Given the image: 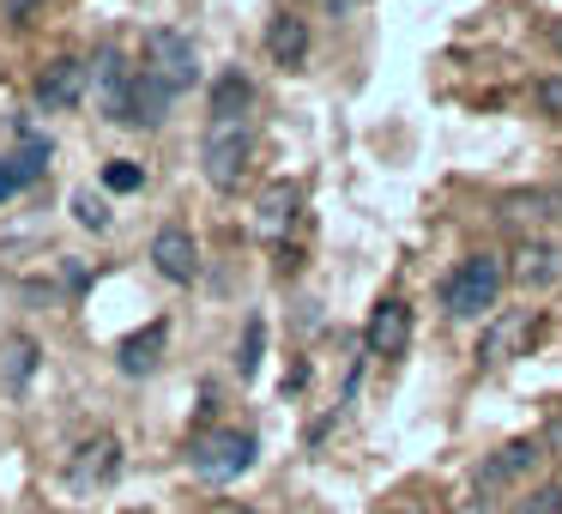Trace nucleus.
Masks as SVG:
<instances>
[{
    "mask_svg": "<svg viewBox=\"0 0 562 514\" xmlns=\"http://www.w3.org/2000/svg\"><path fill=\"white\" fill-rule=\"evenodd\" d=\"M502 297V255H472L460 260V272L448 279V291H441V303H448L453 321H477L490 315Z\"/></svg>",
    "mask_w": 562,
    "mask_h": 514,
    "instance_id": "obj_1",
    "label": "nucleus"
},
{
    "mask_svg": "<svg viewBox=\"0 0 562 514\" xmlns=\"http://www.w3.org/2000/svg\"><path fill=\"white\" fill-rule=\"evenodd\" d=\"M200 170L224 194L243 188L248 170H255V127H206V139H200Z\"/></svg>",
    "mask_w": 562,
    "mask_h": 514,
    "instance_id": "obj_2",
    "label": "nucleus"
},
{
    "mask_svg": "<svg viewBox=\"0 0 562 514\" xmlns=\"http://www.w3.org/2000/svg\"><path fill=\"white\" fill-rule=\"evenodd\" d=\"M170 103H176V91L164 86V79H151L146 67H134V74H127V86L103 98V115H110V122H122V127H158L164 115H170Z\"/></svg>",
    "mask_w": 562,
    "mask_h": 514,
    "instance_id": "obj_3",
    "label": "nucleus"
},
{
    "mask_svg": "<svg viewBox=\"0 0 562 514\" xmlns=\"http://www.w3.org/2000/svg\"><path fill=\"white\" fill-rule=\"evenodd\" d=\"M146 74L164 79V86L182 98L188 86H200V55H194V43H188L182 31H170V25H151V31H146Z\"/></svg>",
    "mask_w": 562,
    "mask_h": 514,
    "instance_id": "obj_4",
    "label": "nucleus"
},
{
    "mask_svg": "<svg viewBox=\"0 0 562 514\" xmlns=\"http://www.w3.org/2000/svg\"><path fill=\"white\" fill-rule=\"evenodd\" d=\"M255 454H260L255 429H212L194 448V472L206 478V484H231V478H243L248 466H255Z\"/></svg>",
    "mask_w": 562,
    "mask_h": 514,
    "instance_id": "obj_5",
    "label": "nucleus"
},
{
    "mask_svg": "<svg viewBox=\"0 0 562 514\" xmlns=\"http://www.w3.org/2000/svg\"><path fill=\"white\" fill-rule=\"evenodd\" d=\"M538 333H544V315H538V309H508V315H496L484 327V339H477V364L484 369L514 364V357H526L538 345Z\"/></svg>",
    "mask_w": 562,
    "mask_h": 514,
    "instance_id": "obj_6",
    "label": "nucleus"
},
{
    "mask_svg": "<svg viewBox=\"0 0 562 514\" xmlns=\"http://www.w3.org/2000/svg\"><path fill=\"white\" fill-rule=\"evenodd\" d=\"M363 345H369V357H405L412 351V303H405V297H381L363 321Z\"/></svg>",
    "mask_w": 562,
    "mask_h": 514,
    "instance_id": "obj_7",
    "label": "nucleus"
},
{
    "mask_svg": "<svg viewBox=\"0 0 562 514\" xmlns=\"http://www.w3.org/2000/svg\"><path fill=\"white\" fill-rule=\"evenodd\" d=\"M115 472H122V436H110V429H98L91 442H79L74 460H67V484L74 490H103Z\"/></svg>",
    "mask_w": 562,
    "mask_h": 514,
    "instance_id": "obj_8",
    "label": "nucleus"
},
{
    "mask_svg": "<svg viewBox=\"0 0 562 514\" xmlns=\"http://www.w3.org/2000/svg\"><path fill=\"white\" fill-rule=\"evenodd\" d=\"M86 86H91V67L79 62V55H55V62L37 74V103L55 110V115H74L79 98H86Z\"/></svg>",
    "mask_w": 562,
    "mask_h": 514,
    "instance_id": "obj_9",
    "label": "nucleus"
},
{
    "mask_svg": "<svg viewBox=\"0 0 562 514\" xmlns=\"http://www.w3.org/2000/svg\"><path fill=\"white\" fill-rule=\"evenodd\" d=\"M151 267L164 272L170 284H194L200 279V243L188 224H164L158 236H151Z\"/></svg>",
    "mask_w": 562,
    "mask_h": 514,
    "instance_id": "obj_10",
    "label": "nucleus"
},
{
    "mask_svg": "<svg viewBox=\"0 0 562 514\" xmlns=\"http://www.w3.org/2000/svg\"><path fill=\"white\" fill-rule=\"evenodd\" d=\"M544 460V442H532V436H514V442H502L496 454H490L484 466H477V490H508V484H520L532 466Z\"/></svg>",
    "mask_w": 562,
    "mask_h": 514,
    "instance_id": "obj_11",
    "label": "nucleus"
},
{
    "mask_svg": "<svg viewBox=\"0 0 562 514\" xmlns=\"http://www.w3.org/2000/svg\"><path fill=\"white\" fill-rule=\"evenodd\" d=\"M260 37H267L272 67H291V74L308 62V49H315V31H308V19H303V13H272Z\"/></svg>",
    "mask_w": 562,
    "mask_h": 514,
    "instance_id": "obj_12",
    "label": "nucleus"
},
{
    "mask_svg": "<svg viewBox=\"0 0 562 514\" xmlns=\"http://www.w3.org/2000/svg\"><path fill=\"white\" fill-rule=\"evenodd\" d=\"M296 206H303V188L296 182H267L255 200V231L267 236V243H284L296 224Z\"/></svg>",
    "mask_w": 562,
    "mask_h": 514,
    "instance_id": "obj_13",
    "label": "nucleus"
},
{
    "mask_svg": "<svg viewBox=\"0 0 562 514\" xmlns=\"http://www.w3.org/2000/svg\"><path fill=\"white\" fill-rule=\"evenodd\" d=\"M164 345H170V321H146L139 333H127V339H115V369L122 376H151L158 369V357H164Z\"/></svg>",
    "mask_w": 562,
    "mask_h": 514,
    "instance_id": "obj_14",
    "label": "nucleus"
},
{
    "mask_svg": "<svg viewBox=\"0 0 562 514\" xmlns=\"http://www.w3.org/2000/svg\"><path fill=\"white\" fill-rule=\"evenodd\" d=\"M255 122V79L224 67L218 86H212V127H248Z\"/></svg>",
    "mask_w": 562,
    "mask_h": 514,
    "instance_id": "obj_15",
    "label": "nucleus"
},
{
    "mask_svg": "<svg viewBox=\"0 0 562 514\" xmlns=\"http://www.w3.org/2000/svg\"><path fill=\"white\" fill-rule=\"evenodd\" d=\"M508 272H514V284H526V291H550V284L562 279V248L532 236V243L514 248V267Z\"/></svg>",
    "mask_w": 562,
    "mask_h": 514,
    "instance_id": "obj_16",
    "label": "nucleus"
},
{
    "mask_svg": "<svg viewBox=\"0 0 562 514\" xmlns=\"http://www.w3.org/2000/svg\"><path fill=\"white\" fill-rule=\"evenodd\" d=\"M37 364H43V345L31 339V333H7V339H0V388L7 393H25L31 376H37Z\"/></svg>",
    "mask_w": 562,
    "mask_h": 514,
    "instance_id": "obj_17",
    "label": "nucleus"
},
{
    "mask_svg": "<svg viewBox=\"0 0 562 514\" xmlns=\"http://www.w3.org/2000/svg\"><path fill=\"white\" fill-rule=\"evenodd\" d=\"M502 219H514V224L562 219V188H514V194H502Z\"/></svg>",
    "mask_w": 562,
    "mask_h": 514,
    "instance_id": "obj_18",
    "label": "nucleus"
},
{
    "mask_svg": "<svg viewBox=\"0 0 562 514\" xmlns=\"http://www.w3.org/2000/svg\"><path fill=\"white\" fill-rule=\"evenodd\" d=\"M19 134H25V146L13 152V158H7V170H13V188L19 194H25V188H37L43 182V170H49V158H55V146L43 134H31L25 122H19Z\"/></svg>",
    "mask_w": 562,
    "mask_h": 514,
    "instance_id": "obj_19",
    "label": "nucleus"
},
{
    "mask_svg": "<svg viewBox=\"0 0 562 514\" xmlns=\"http://www.w3.org/2000/svg\"><path fill=\"white\" fill-rule=\"evenodd\" d=\"M127 74H134V62H127V55L115 49V43H103V49H98V67H91V79L103 86V98H110V91H122V86H127Z\"/></svg>",
    "mask_w": 562,
    "mask_h": 514,
    "instance_id": "obj_20",
    "label": "nucleus"
},
{
    "mask_svg": "<svg viewBox=\"0 0 562 514\" xmlns=\"http://www.w3.org/2000/svg\"><path fill=\"white\" fill-rule=\"evenodd\" d=\"M260 345H267V321L248 315L243 345H236V376H243V381H255V376H260Z\"/></svg>",
    "mask_w": 562,
    "mask_h": 514,
    "instance_id": "obj_21",
    "label": "nucleus"
},
{
    "mask_svg": "<svg viewBox=\"0 0 562 514\" xmlns=\"http://www.w3.org/2000/svg\"><path fill=\"white\" fill-rule=\"evenodd\" d=\"M103 188H110V194H139V188H146V170H139L134 158H110L103 164Z\"/></svg>",
    "mask_w": 562,
    "mask_h": 514,
    "instance_id": "obj_22",
    "label": "nucleus"
},
{
    "mask_svg": "<svg viewBox=\"0 0 562 514\" xmlns=\"http://www.w3.org/2000/svg\"><path fill=\"white\" fill-rule=\"evenodd\" d=\"M508 514H562V484H538V490H526V496L514 502Z\"/></svg>",
    "mask_w": 562,
    "mask_h": 514,
    "instance_id": "obj_23",
    "label": "nucleus"
},
{
    "mask_svg": "<svg viewBox=\"0 0 562 514\" xmlns=\"http://www.w3.org/2000/svg\"><path fill=\"white\" fill-rule=\"evenodd\" d=\"M532 103H538V115L544 122H562V74H544L532 86Z\"/></svg>",
    "mask_w": 562,
    "mask_h": 514,
    "instance_id": "obj_24",
    "label": "nucleus"
},
{
    "mask_svg": "<svg viewBox=\"0 0 562 514\" xmlns=\"http://www.w3.org/2000/svg\"><path fill=\"white\" fill-rule=\"evenodd\" d=\"M74 219L86 224L91 236H103V231H110V212H103V200H98V194H74Z\"/></svg>",
    "mask_w": 562,
    "mask_h": 514,
    "instance_id": "obj_25",
    "label": "nucleus"
},
{
    "mask_svg": "<svg viewBox=\"0 0 562 514\" xmlns=\"http://www.w3.org/2000/svg\"><path fill=\"white\" fill-rule=\"evenodd\" d=\"M37 13H43V0H0V19H7V25H19V31H25Z\"/></svg>",
    "mask_w": 562,
    "mask_h": 514,
    "instance_id": "obj_26",
    "label": "nucleus"
},
{
    "mask_svg": "<svg viewBox=\"0 0 562 514\" xmlns=\"http://www.w3.org/2000/svg\"><path fill=\"white\" fill-rule=\"evenodd\" d=\"M544 448H550V454H562V412L544 424Z\"/></svg>",
    "mask_w": 562,
    "mask_h": 514,
    "instance_id": "obj_27",
    "label": "nucleus"
},
{
    "mask_svg": "<svg viewBox=\"0 0 562 514\" xmlns=\"http://www.w3.org/2000/svg\"><path fill=\"white\" fill-rule=\"evenodd\" d=\"M19 188H13V170H7V158H0V200H13Z\"/></svg>",
    "mask_w": 562,
    "mask_h": 514,
    "instance_id": "obj_28",
    "label": "nucleus"
},
{
    "mask_svg": "<svg viewBox=\"0 0 562 514\" xmlns=\"http://www.w3.org/2000/svg\"><path fill=\"white\" fill-rule=\"evenodd\" d=\"M550 43H557V55H562V19H557V25H550Z\"/></svg>",
    "mask_w": 562,
    "mask_h": 514,
    "instance_id": "obj_29",
    "label": "nucleus"
},
{
    "mask_svg": "<svg viewBox=\"0 0 562 514\" xmlns=\"http://www.w3.org/2000/svg\"><path fill=\"white\" fill-rule=\"evenodd\" d=\"M465 514H490V502H465Z\"/></svg>",
    "mask_w": 562,
    "mask_h": 514,
    "instance_id": "obj_30",
    "label": "nucleus"
}]
</instances>
